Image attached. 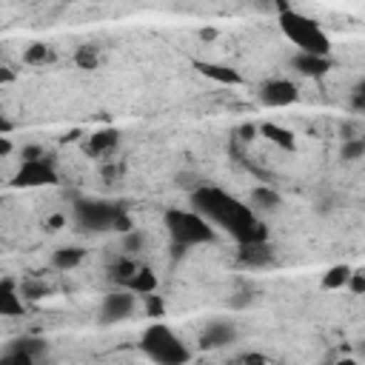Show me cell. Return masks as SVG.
Returning a JSON list of instances; mask_svg holds the SVG:
<instances>
[{
  "label": "cell",
  "instance_id": "obj_1",
  "mask_svg": "<svg viewBox=\"0 0 365 365\" xmlns=\"http://www.w3.org/2000/svg\"><path fill=\"white\" fill-rule=\"evenodd\" d=\"M191 208L197 214H202L211 225L225 228L237 242H259L268 240L265 225L259 222V217L254 214L251 205H242L237 197H231L228 191L217 188V185H197L191 188Z\"/></svg>",
  "mask_w": 365,
  "mask_h": 365
},
{
  "label": "cell",
  "instance_id": "obj_2",
  "mask_svg": "<svg viewBox=\"0 0 365 365\" xmlns=\"http://www.w3.org/2000/svg\"><path fill=\"white\" fill-rule=\"evenodd\" d=\"M163 220H165V228H168L171 242L180 245V248L208 245V242L217 240L214 225L202 214H197L194 208H168Z\"/></svg>",
  "mask_w": 365,
  "mask_h": 365
},
{
  "label": "cell",
  "instance_id": "obj_3",
  "mask_svg": "<svg viewBox=\"0 0 365 365\" xmlns=\"http://www.w3.org/2000/svg\"><path fill=\"white\" fill-rule=\"evenodd\" d=\"M279 29L282 34L305 54H328L331 51V40L328 34L319 29L317 20H311L308 14L297 11V9H285L279 11Z\"/></svg>",
  "mask_w": 365,
  "mask_h": 365
},
{
  "label": "cell",
  "instance_id": "obj_4",
  "mask_svg": "<svg viewBox=\"0 0 365 365\" xmlns=\"http://www.w3.org/2000/svg\"><path fill=\"white\" fill-rule=\"evenodd\" d=\"M140 348L148 359H154L160 365H182L191 359V351L182 345V339L165 322H151L140 336Z\"/></svg>",
  "mask_w": 365,
  "mask_h": 365
},
{
  "label": "cell",
  "instance_id": "obj_5",
  "mask_svg": "<svg viewBox=\"0 0 365 365\" xmlns=\"http://www.w3.org/2000/svg\"><path fill=\"white\" fill-rule=\"evenodd\" d=\"M125 208L120 202H108V200H77L74 202V222L83 231H114L117 217Z\"/></svg>",
  "mask_w": 365,
  "mask_h": 365
},
{
  "label": "cell",
  "instance_id": "obj_6",
  "mask_svg": "<svg viewBox=\"0 0 365 365\" xmlns=\"http://www.w3.org/2000/svg\"><path fill=\"white\" fill-rule=\"evenodd\" d=\"M54 182H57V168L46 157L23 160L17 174L11 177V185L17 188H37V185H54Z\"/></svg>",
  "mask_w": 365,
  "mask_h": 365
},
{
  "label": "cell",
  "instance_id": "obj_7",
  "mask_svg": "<svg viewBox=\"0 0 365 365\" xmlns=\"http://www.w3.org/2000/svg\"><path fill=\"white\" fill-rule=\"evenodd\" d=\"M48 351L46 339L40 336H17L9 342V348L3 351V362H17V365H29V362H37L43 359Z\"/></svg>",
  "mask_w": 365,
  "mask_h": 365
},
{
  "label": "cell",
  "instance_id": "obj_8",
  "mask_svg": "<svg viewBox=\"0 0 365 365\" xmlns=\"http://www.w3.org/2000/svg\"><path fill=\"white\" fill-rule=\"evenodd\" d=\"M297 97H299L297 86L291 80H282V77L268 80V83L259 86V103L265 108H288V106L297 103Z\"/></svg>",
  "mask_w": 365,
  "mask_h": 365
},
{
  "label": "cell",
  "instance_id": "obj_9",
  "mask_svg": "<svg viewBox=\"0 0 365 365\" xmlns=\"http://www.w3.org/2000/svg\"><path fill=\"white\" fill-rule=\"evenodd\" d=\"M134 294L131 291H111L103 297V305H100V322H120L125 317L134 314Z\"/></svg>",
  "mask_w": 365,
  "mask_h": 365
},
{
  "label": "cell",
  "instance_id": "obj_10",
  "mask_svg": "<svg viewBox=\"0 0 365 365\" xmlns=\"http://www.w3.org/2000/svg\"><path fill=\"white\" fill-rule=\"evenodd\" d=\"M237 339V325L234 322H225V319H217L211 325H205V331L200 334V345L205 351H214V348H225Z\"/></svg>",
  "mask_w": 365,
  "mask_h": 365
},
{
  "label": "cell",
  "instance_id": "obj_11",
  "mask_svg": "<svg viewBox=\"0 0 365 365\" xmlns=\"http://www.w3.org/2000/svg\"><path fill=\"white\" fill-rule=\"evenodd\" d=\"M274 259V248L268 245V240L259 242H240V265L245 268H265Z\"/></svg>",
  "mask_w": 365,
  "mask_h": 365
},
{
  "label": "cell",
  "instance_id": "obj_12",
  "mask_svg": "<svg viewBox=\"0 0 365 365\" xmlns=\"http://www.w3.org/2000/svg\"><path fill=\"white\" fill-rule=\"evenodd\" d=\"M291 63H294V68H297L299 74H305V77H322V74H328V68H331L328 54H305V51H297Z\"/></svg>",
  "mask_w": 365,
  "mask_h": 365
},
{
  "label": "cell",
  "instance_id": "obj_13",
  "mask_svg": "<svg viewBox=\"0 0 365 365\" xmlns=\"http://www.w3.org/2000/svg\"><path fill=\"white\" fill-rule=\"evenodd\" d=\"M120 145V131L117 128H100L86 140V154L88 157H103Z\"/></svg>",
  "mask_w": 365,
  "mask_h": 365
},
{
  "label": "cell",
  "instance_id": "obj_14",
  "mask_svg": "<svg viewBox=\"0 0 365 365\" xmlns=\"http://www.w3.org/2000/svg\"><path fill=\"white\" fill-rule=\"evenodd\" d=\"M197 68H200L202 77H208V80H214L220 86H240L242 83L240 71L231 68V66H222V63H197Z\"/></svg>",
  "mask_w": 365,
  "mask_h": 365
},
{
  "label": "cell",
  "instance_id": "obj_15",
  "mask_svg": "<svg viewBox=\"0 0 365 365\" xmlns=\"http://www.w3.org/2000/svg\"><path fill=\"white\" fill-rule=\"evenodd\" d=\"M26 305L11 282H0V317H23Z\"/></svg>",
  "mask_w": 365,
  "mask_h": 365
},
{
  "label": "cell",
  "instance_id": "obj_16",
  "mask_svg": "<svg viewBox=\"0 0 365 365\" xmlns=\"http://www.w3.org/2000/svg\"><path fill=\"white\" fill-rule=\"evenodd\" d=\"M83 257H86L83 248H77V245H63V248H57V251L51 254V265H54L57 271H71V268H77V265L83 262Z\"/></svg>",
  "mask_w": 365,
  "mask_h": 365
},
{
  "label": "cell",
  "instance_id": "obj_17",
  "mask_svg": "<svg viewBox=\"0 0 365 365\" xmlns=\"http://www.w3.org/2000/svg\"><path fill=\"white\" fill-rule=\"evenodd\" d=\"M125 288L131 291V294H151V291H157V274L151 271V268H145V265H140L134 274H131V279L125 282Z\"/></svg>",
  "mask_w": 365,
  "mask_h": 365
},
{
  "label": "cell",
  "instance_id": "obj_18",
  "mask_svg": "<svg viewBox=\"0 0 365 365\" xmlns=\"http://www.w3.org/2000/svg\"><path fill=\"white\" fill-rule=\"evenodd\" d=\"M282 205V197L279 191L268 188V185H257L251 188V208H259V211H277Z\"/></svg>",
  "mask_w": 365,
  "mask_h": 365
},
{
  "label": "cell",
  "instance_id": "obj_19",
  "mask_svg": "<svg viewBox=\"0 0 365 365\" xmlns=\"http://www.w3.org/2000/svg\"><path fill=\"white\" fill-rule=\"evenodd\" d=\"M137 268H140V265H137V259H131L128 254H125V257H117V259L108 265V279H111V282H120V285H125Z\"/></svg>",
  "mask_w": 365,
  "mask_h": 365
},
{
  "label": "cell",
  "instance_id": "obj_20",
  "mask_svg": "<svg viewBox=\"0 0 365 365\" xmlns=\"http://www.w3.org/2000/svg\"><path fill=\"white\" fill-rule=\"evenodd\" d=\"M271 143H277L279 148H285V151H291L294 145H297V140H294V134L288 131V128H282V125H274V123H262V128H259Z\"/></svg>",
  "mask_w": 365,
  "mask_h": 365
},
{
  "label": "cell",
  "instance_id": "obj_21",
  "mask_svg": "<svg viewBox=\"0 0 365 365\" xmlns=\"http://www.w3.org/2000/svg\"><path fill=\"white\" fill-rule=\"evenodd\" d=\"M348 277H351V265H334V268H328V274L322 277V288H328V291H336V288H345V282H348Z\"/></svg>",
  "mask_w": 365,
  "mask_h": 365
},
{
  "label": "cell",
  "instance_id": "obj_22",
  "mask_svg": "<svg viewBox=\"0 0 365 365\" xmlns=\"http://www.w3.org/2000/svg\"><path fill=\"white\" fill-rule=\"evenodd\" d=\"M339 157H342V163H356V160H362V157H365V140H362V137H348V140H342Z\"/></svg>",
  "mask_w": 365,
  "mask_h": 365
},
{
  "label": "cell",
  "instance_id": "obj_23",
  "mask_svg": "<svg viewBox=\"0 0 365 365\" xmlns=\"http://www.w3.org/2000/svg\"><path fill=\"white\" fill-rule=\"evenodd\" d=\"M51 48L46 46V43H31L29 48H26V54H23V60L26 63H31V66H46V63H51Z\"/></svg>",
  "mask_w": 365,
  "mask_h": 365
},
{
  "label": "cell",
  "instance_id": "obj_24",
  "mask_svg": "<svg viewBox=\"0 0 365 365\" xmlns=\"http://www.w3.org/2000/svg\"><path fill=\"white\" fill-rule=\"evenodd\" d=\"M123 248H125L128 254L143 251V248H145V234H143V231H137V228H128V231L123 234Z\"/></svg>",
  "mask_w": 365,
  "mask_h": 365
},
{
  "label": "cell",
  "instance_id": "obj_25",
  "mask_svg": "<svg viewBox=\"0 0 365 365\" xmlns=\"http://www.w3.org/2000/svg\"><path fill=\"white\" fill-rule=\"evenodd\" d=\"M74 63L80 68H94L97 66V48L94 46H80L77 54H74Z\"/></svg>",
  "mask_w": 365,
  "mask_h": 365
},
{
  "label": "cell",
  "instance_id": "obj_26",
  "mask_svg": "<svg viewBox=\"0 0 365 365\" xmlns=\"http://www.w3.org/2000/svg\"><path fill=\"white\" fill-rule=\"evenodd\" d=\"M143 299H145V314H148V317H163V314H165V302L157 297V291L143 294Z\"/></svg>",
  "mask_w": 365,
  "mask_h": 365
},
{
  "label": "cell",
  "instance_id": "obj_27",
  "mask_svg": "<svg viewBox=\"0 0 365 365\" xmlns=\"http://www.w3.org/2000/svg\"><path fill=\"white\" fill-rule=\"evenodd\" d=\"M345 288H351V294L362 297V294H365V271H359V268L354 271V268H351V277H348Z\"/></svg>",
  "mask_w": 365,
  "mask_h": 365
},
{
  "label": "cell",
  "instance_id": "obj_28",
  "mask_svg": "<svg viewBox=\"0 0 365 365\" xmlns=\"http://www.w3.org/2000/svg\"><path fill=\"white\" fill-rule=\"evenodd\" d=\"M46 294H48V288H46L43 282H26L23 291H20L23 299H40V297H46Z\"/></svg>",
  "mask_w": 365,
  "mask_h": 365
},
{
  "label": "cell",
  "instance_id": "obj_29",
  "mask_svg": "<svg viewBox=\"0 0 365 365\" xmlns=\"http://www.w3.org/2000/svg\"><path fill=\"white\" fill-rule=\"evenodd\" d=\"M351 108H354V111H362V108H365V88H362V83L354 88V97H351Z\"/></svg>",
  "mask_w": 365,
  "mask_h": 365
},
{
  "label": "cell",
  "instance_id": "obj_30",
  "mask_svg": "<svg viewBox=\"0 0 365 365\" xmlns=\"http://www.w3.org/2000/svg\"><path fill=\"white\" fill-rule=\"evenodd\" d=\"M63 225H66V217H63V214H54V217L46 220V228H48V231H60Z\"/></svg>",
  "mask_w": 365,
  "mask_h": 365
},
{
  "label": "cell",
  "instance_id": "obj_31",
  "mask_svg": "<svg viewBox=\"0 0 365 365\" xmlns=\"http://www.w3.org/2000/svg\"><path fill=\"white\" fill-rule=\"evenodd\" d=\"M37 157H46L40 145H26L23 148V160H37Z\"/></svg>",
  "mask_w": 365,
  "mask_h": 365
},
{
  "label": "cell",
  "instance_id": "obj_32",
  "mask_svg": "<svg viewBox=\"0 0 365 365\" xmlns=\"http://www.w3.org/2000/svg\"><path fill=\"white\" fill-rule=\"evenodd\" d=\"M14 151V145H11V140L6 137V134H0V157H9Z\"/></svg>",
  "mask_w": 365,
  "mask_h": 365
},
{
  "label": "cell",
  "instance_id": "obj_33",
  "mask_svg": "<svg viewBox=\"0 0 365 365\" xmlns=\"http://www.w3.org/2000/svg\"><path fill=\"white\" fill-rule=\"evenodd\" d=\"M0 83H14V71L0 63Z\"/></svg>",
  "mask_w": 365,
  "mask_h": 365
},
{
  "label": "cell",
  "instance_id": "obj_34",
  "mask_svg": "<svg viewBox=\"0 0 365 365\" xmlns=\"http://www.w3.org/2000/svg\"><path fill=\"white\" fill-rule=\"evenodd\" d=\"M240 359L242 362H265V356H259V354H242Z\"/></svg>",
  "mask_w": 365,
  "mask_h": 365
},
{
  "label": "cell",
  "instance_id": "obj_35",
  "mask_svg": "<svg viewBox=\"0 0 365 365\" xmlns=\"http://www.w3.org/2000/svg\"><path fill=\"white\" fill-rule=\"evenodd\" d=\"M240 134H242L245 140H251V137L257 134V128H254V125H242V128H240Z\"/></svg>",
  "mask_w": 365,
  "mask_h": 365
},
{
  "label": "cell",
  "instance_id": "obj_36",
  "mask_svg": "<svg viewBox=\"0 0 365 365\" xmlns=\"http://www.w3.org/2000/svg\"><path fill=\"white\" fill-rule=\"evenodd\" d=\"M9 131H11V123H9V120L0 114V134H9Z\"/></svg>",
  "mask_w": 365,
  "mask_h": 365
}]
</instances>
